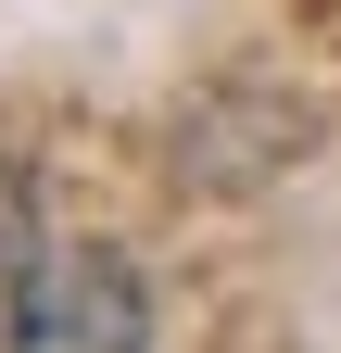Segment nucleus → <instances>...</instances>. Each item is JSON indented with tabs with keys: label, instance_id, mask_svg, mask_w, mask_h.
Instances as JSON below:
<instances>
[{
	"label": "nucleus",
	"instance_id": "1",
	"mask_svg": "<svg viewBox=\"0 0 341 353\" xmlns=\"http://www.w3.org/2000/svg\"><path fill=\"white\" fill-rule=\"evenodd\" d=\"M13 353H152L126 252H38L13 278Z\"/></svg>",
	"mask_w": 341,
	"mask_h": 353
},
{
	"label": "nucleus",
	"instance_id": "2",
	"mask_svg": "<svg viewBox=\"0 0 341 353\" xmlns=\"http://www.w3.org/2000/svg\"><path fill=\"white\" fill-rule=\"evenodd\" d=\"M38 265V190H26V164L0 152V278H26Z\"/></svg>",
	"mask_w": 341,
	"mask_h": 353
}]
</instances>
